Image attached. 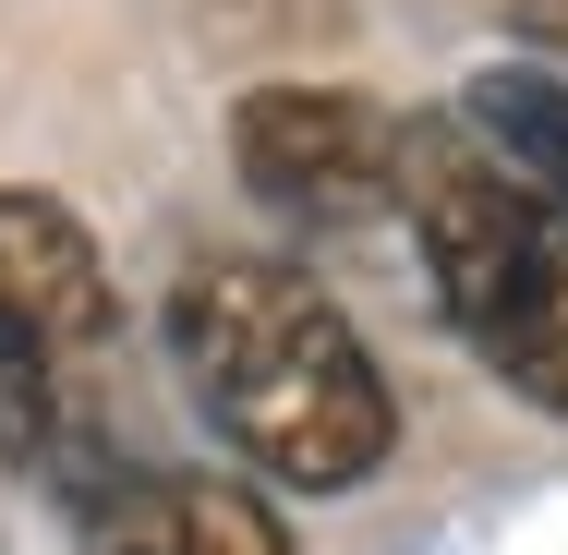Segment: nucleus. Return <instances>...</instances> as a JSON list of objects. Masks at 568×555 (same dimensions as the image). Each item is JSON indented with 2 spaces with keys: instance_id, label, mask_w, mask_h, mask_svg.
<instances>
[{
  "instance_id": "obj_5",
  "label": "nucleus",
  "mask_w": 568,
  "mask_h": 555,
  "mask_svg": "<svg viewBox=\"0 0 568 555\" xmlns=\"http://www.w3.org/2000/svg\"><path fill=\"white\" fill-rule=\"evenodd\" d=\"M73 544L85 555H303L266 483H230V471L158 459V446L110 459L73 495Z\"/></svg>"
},
{
  "instance_id": "obj_7",
  "label": "nucleus",
  "mask_w": 568,
  "mask_h": 555,
  "mask_svg": "<svg viewBox=\"0 0 568 555\" xmlns=\"http://www.w3.org/2000/svg\"><path fill=\"white\" fill-rule=\"evenodd\" d=\"M508 24H520V37H545V49H568V0H520Z\"/></svg>"
},
{
  "instance_id": "obj_3",
  "label": "nucleus",
  "mask_w": 568,
  "mask_h": 555,
  "mask_svg": "<svg viewBox=\"0 0 568 555\" xmlns=\"http://www.w3.org/2000/svg\"><path fill=\"white\" fill-rule=\"evenodd\" d=\"M387 206L424 254V290L545 423H568V206L508 182L459 110L436 121H399V182Z\"/></svg>"
},
{
  "instance_id": "obj_1",
  "label": "nucleus",
  "mask_w": 568,
  "mask_h": 555,
  "mask_svg": "<svg viewBox=\"0 0 568 555\" xmlns=\"http://www.w3.org/2000/svg\"><path fill=\"white\" fill-rule=\"evenodd\" d=\"M158 327H170V362H182L194 411L278 495H351L363 471H387V446H399L387 362L363 350V327L291 254H242V241L194 254L170 278Z\"/></svg>"
},
{
  "instance_id": "obj_4",
  "label": "nucleus",
  "mask_w": 568,
  "mask_h": 555,
  "mask_svg": "<svg viewBox=\"0 0 568 555\" xmlns=\"http://www.w3.org/2000/svg\"><path fill=\"white\" fill-rule=\"evenodd\" d=\"M230 169H242L254 218L351 229L399 182V110H375L363 85H254L230 110Z\"/></svg>"
},
{
  "instance_id": "obj_2",
  "label": "nucleus",
  "mask_w": 568,
  "mask_h": 555,
  "mask_svg": "<svg viewBox=\"0 0 568 555\" xmlns=\"http://www.w3.org/2000/svg\"><path fill=\"white\" fill-rule=\"evenodd\" d=\"M133 446V338L98 229L37 182H0V471L73 507Z\"/></svg>"
},
{
  "instance_id": "obj_6",
  "label": "nucleus",
  "mask_w": 568,
  "mask_h": 555,
  "mask_svg": "<svg viewBox=\"0 0 568 555\" xmlns=\"http://www.w3.org/2000/svg\"><path fill=\"white\" fill-rule=\"evenodd\" d=\"M448 110L508 182H532V194L568 206V61H484Z\"/></svg>"
}]
</instances>
